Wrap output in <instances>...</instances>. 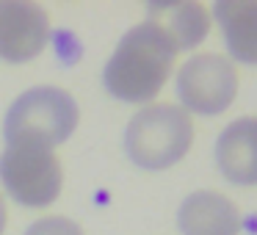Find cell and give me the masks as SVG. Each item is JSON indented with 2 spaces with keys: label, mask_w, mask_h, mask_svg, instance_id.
I'll list each match as a JSON object with an SVG mask.
<instances>
[{
  "label": "cell",
  "mask_w": 257,
  "mask_h": 235,
  "mask_svg": "<svg viewBox=\"0 0 257 235\" xmlns=\"http://www.w3.org/2000/svg\"><path fill=\"white\" fill-rule=\"evenodd\" d=\"M177 61V47L158 25L139 23L119 39L105 64V89L122 102H150L158 97Z\"/></svg>",
  "instance_id": "cell-1"
},
{
  "label": "cell",
  "mask_w": 257,
  "mask_h": 235,
  "mask_svg": "<svg viewBox=\"0 0 257 235\" xmlns=\"http://www.w3.org/2000/svg\"><path fill=\"white\" fill-rule=\"evenodd\" d=\"M78 119V102L69 91L56 86H36L12 102L3 119V136L9 147L53 150L75 133Z\"/></svg>",
  "instance_id": "cell-2"
},
{
  "label": "cell",
  "mask_w": 257,
  "mask_h": 235,
  "mask_svg": "<svg viewBox=\"0 0 257 235\" xmlns=\"http://www.w3.org/2000/svg\"><path fill=\"white\" fill-rule=\"evenodd\" d=\"M191 141H194L191 113L172 102L141 108L124 130V150L130 161L150 172H161L180 163L191 150Z\"/></svg>",
  "instance_id": "cell-3"
},
{
  "label": "cell",
  "mask_w": 257,
  "mask_h": 235,
  "mask_svg": "<svg viewBox=\"0 0 257 235\" xmlns=\"http://www.w3.org/2000/svg\"><path fill=\"white\" fill-rule=\"evenodd\" d=\"M0 183L6 194L25 207H47L58 199L64 172L53 150L6 147L0 155Z\"/></svg>",
  "instance_id": "cell-4"
},
{
  "label": "cell",
  "mask_w": 257,
  "mask_h": 235,
  "mask_svg": "<svg viewBox=\"0 0 257 235\" xmlns=\"http://www.w3.org/2000/svg\"><path fill=\"white\" fill-rule=\"evenodd\" d=\"M174 91L183 102V111L218 116L232 105L238 94V72L229 58L218 53H202L180 67Z\"/></svg>",
  "instance_id": "cell-5"
},
{
  "label": "cell",
  "mask_w": 257,
  "mask_h": 235,
  "mask_svg": "<svg viewBox=\"0 0 257 235\" xmlns=\"http://www.w3.org/2000/svg\"><path fill=\"white\" fill-rule=\"evenodd\" d=\"M50 39V17L36 3L0 0V58L23 64L36 58Z\"/></svg>",
  "instance_id": "cell-6"
},
{
  "label": "cell",
  "mask_w": 257,
  "mask_h": 235,
  "mask_svg": "<svg viewBox=\"0 0 257 235\" xmlns=\"http://www.w3.org/2000/svg\"><path fill=\"white\" fill-rule=\"evenodd\" d=\"M177 227L183 235H238L240 210L218 191H194L180 205Z\"/></svg>",
  "instance_id": "cell-7"
},
{
  "label": "cell",
  "mask_w": 257,
  "mask_h": 235,
  "mask_svg": "<svg viewBox=\"0 0 257 235\" xmlns=\"http://www.w3.org/2000/svg\"><path fill=\"white\" fill-rule=\"evenodd\" d=\"M221 174L235 185H257V116H240L216 141Z\"/></svg>",
  "instance_id": "cell-8"
},
{
  "label": "cell",
  "mask_w": 257,
  "mask_h": 235,
  "mask_svg": "<svg viewBox=\"0 0 257 235\" xmlns=\"http://www.w3.org/2000/svg\"><path fill=\"white\" fill-rule=\"evenodd\" d=\"M227 50L235 61L257 67V0H221L213 6Z\"/></svg>",
  "instance_id": "cell-9"
},
{
  "label": "cell",
  "mask_w": 257,
  "mask_h": 235,
  "mask_svg": "<svg viewBox=\"0 0 257 235\" xmlns=\"http://www.w3.org/2000/svg\"><path fill=\"white\" fill-rule=\"evenodd\" d=\"M147 14L172 39L177 53L196 47L210 31V12L202 3H152Z\"/></svg>",
  "instance_id": "cell-10"
},
{
  "label": "cell",
  "mask_w": 257,
  "mask_h": 235,
  "mask_svg": "<svg viewBox=\"0 0 257 235\" xmlns=\"http://www.w3.org/2000/svg\"><path fill=\"white\" fill-rule=\"evenodd\" d=\"M23 235H83V229L67 216H45L36 218Z\"/></svg>",
  "instance_id": "cell-11"
},
{
  "label": "cell",
  "mask_w": 257,
  "mask_h": 235,
  "mask_svg": "<svg viewBox=\"0 0 257 235\" xmlns=\"http://www.w3.org/2000/svg\"><path fill=\"white\" fill-rule=\"evenodd\" d=\"M6 218H9V213H6V202H3V196H0V235H3V229H6Z\"/></svg>",
  "instance_id": "cell-12"
}]
</instances>
